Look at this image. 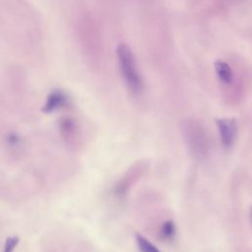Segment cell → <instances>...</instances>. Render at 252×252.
I'll use <instances>...</instances> for the list:
<instances>
[{"label": "cell", "mask_w": 252, "mask_h": 252, "mask_svg": "<svg viewBox=\"0 0 252 252\" xmlns=\"http://www.w3.org/2000/svg\"><path fill=\"white\" fill-rule=\"evenodd\" d=\"M116 55L120 72L128 89L134 94H141L143 91V80L137 68L132 50L125 43H121L116 48Z\"/></svg>", "instance_id": "6da1fadb"}, {"label": "cell", "mask_w": 252, "mask_h": 252, "mask_svg": "<svg viewBox=\"0 0 252 252\" xmlns=\"http://www.w3.org/2000/svg\"><path fill=\"white\" fill-rule=\"evenodd\" d=\"M217 126L222 146L226 149L230 148L237 135L236 120L234 118H220L217 119Z\"/></svg>", "instance_id": "7a4b0ae2"}, {"label": "cell", "mask_w": 252, "mask_h": 252, "mask_svg": "<svg viewBox=\"0 0 252 252\" xmlns=\"http://www.w3.org/2000/svg\"><path fill=\"white\" fill-rule=\"evenodd\" d=\"M67 103H68L67 95L63 92L56 90L48 94L46 102L42 108V111L45 113H50L57 109L62 108Z\"/></svg>", "instance_id": "3957f363"}, {"label": "cell", "mask_w": 252, "mask_h": 252, "mask_svg": "<svg viewBox=\"0 0 252 252\" xmlns=\"http://www.w3.org/2000/svg\"><path fill=\"white\" fill-rule=\"evenodd\" d=\"M215 70L220 78V80L224 84H230L233 80V73L229 65L222 61V60H217L215 62Z\"/></svg>", "instance_id": "277c9868"}, {"label": "cell", "mask_w": 252, "mask_h": 252, "mask_svg": "<svg viewBox=\"0 0 252 252\" xmlns=\"http://www.w3.org/2000/svg\"><path fill=\"white\" fill-rule=\"evenodd\" d=\"M59 128H60L62 137L66 141H71L77 133L76 123L71 118H68V117L61 119V121L59 122Z\"/></svg>", "instance_id": "5b68a950"}, {"label": "cell", "mask_w": 252, "mask_h": 252, "mask_svg": "<svg viewBox=\"0 0 252 252\" xmlns=\"http://www.w3.org/2000/svg\"><path fill=\"white\" fill-rule=\"evenodd\" d=\"M135 239L140 252H161L156 245L141 234H136Z\"/></svg>", "instance_id": "8992f818"}, {"label": "cell", "mask_w": 252, "mask_h": 252, "mask_svg": "<svg viewBox=\"0 0 252 252\" xmlns=\"http://www.w3.org/2000/svg\"><path fill=\"white\" fill-rule=\"evenodd\" d=\"M160 234L164 239H171L175 235V224L172 220L164 221L160 227Z\"/></svg>", "instance_id": "52a82bcc"}, {"label": "cell", "mask_w": 252, "mask_h": 252, "mask_svg": "<svg viewBox=\"0 0 252 252\" xmlns=\"http://www.w3.org/2000/svg\"><path fill=\"white\" fill-rule=\"evenodd\" d=\"M19 243V237L11 236L8 237L4 244V252H13Z\"/></svg>", "instance_id": "ba28073f"}, {"label": "cell", "mask_w": 252, "mask_h": 252, "mask_svg": "<svg viewBox=\"0 0 252 252\" xmlns=\"http://www.w3.org/2000/svg\"><path fill=\"white\" fill-rule=\"evenodd\" d=\"M19 141H20V139H19L18 136L15 135V134H10V135L8 136V142H9L10 144H12V145H17V144L19 143Z\"/></svg>", "instance_id": "9c48e42d"}, {"label": "cell", "mask_w": 252, "mask_h": 252, "mask_svg": "<svg viewBox=\"0 0 252 252\" xmlns=\"http://www.w3.org/2000/svg\"><path fill=\"white\" fill-rule=\"evenodd\" d=\"M250 219H251V222H252V208L250 210Z\"/></svg>", "instance_id": "30bf717a"}]
</instances>
